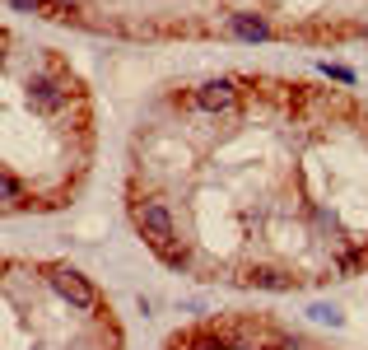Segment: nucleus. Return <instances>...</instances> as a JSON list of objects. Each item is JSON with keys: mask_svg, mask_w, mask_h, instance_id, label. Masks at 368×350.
Returning a JSON list of instances; mask_svg holds the SVG:
<instances>
[{"mask_svg": "<svg viewBox=\"0 0 368 350\" xmlns=\"http://www.w3.org/2000/svg\"><path fill=\"white\" fill-rule=\"evenodd\" d=\"M229 33L243 38V43H266V38H270V23L257 19V14H234V19H229Z\"/></svg>", "mask_w": 368, "mask_h": 350, "instance_id": "20e7f679", "label": "nucleus"}, {"mask_svg": "<svg viewBox=\"0 0 368 350\" xmlns=\"http://www.w3.org/2000/svg\"><path fill=\"white\" fill-rule=\"evenodd\" d=\"M28 103L38 113H56V108H66V94L56 89L52 79H38V84H28Z\"/></svg>", "mask_w": 368, "mask_h": 350, "instance_id": "39448f33", "label": "nucleus"}, {"mask_svg": "<svg viewBox=\"0 0 368 350\" xmlns=\"http://www.w3.org/2000/svg\"><path fill=\"white\" fill-rule=\"evenodd\" d=\"M14 5H19V10H33V5H38V0H14Z\"/></svg>", "mask_w": 368, "mask_h": 350, "instance_id": "9d476101", "label": "nucleus"}, {"mask_svg": "<svg viewBox=\"0 0 368 350\" xmlns=\"http://www.w3.org/2000/svg\"><path fill=\"white\" fill-rule=\"evenodd\" d=\"M0 66H5V52H0Z\"/></svg>", "mask_w": 368, "mask_h": 350, "instance_id": "f8f14e48", "label": "nucleus"}, {"mask_svg": "<svg viewBox=\"0 0 368 350\" xmlns=\"http://www.w3.org/2000/svg\"><path fill=\"white\" fill-rule=\"evenodd\" d=\"M247 285H266V290H289V276H284V271H252V276H247Z\"/></svg>", "mask_w": 368, "mask_h": 350, "instance_id": "423d86ee", "label": "nucleus"}, {"mask_svg": "<svg viewBox=\"0 0 368 350\" xmlns=\"http://www.w3.org/2000/svg\"><path fill=\"white\" fill-rule=\"evenodd\" d=\"M19 196H23V187H19V182H14L5 169H0V201H19Z\"/></svg>", "mask_w": 368, "mask_h": 350, "instance_id": "0eeeda50", "label": "nucleus"}, {"mask_svg": "<svg viewBox=\"0 0 368 350\" xmlns=\"http://www.w3.org/2000/svg\"><path fill=\"white\" fill-rule=\"evenodd\" d=\"M313 317H317V322H340V313H335V308H326V304H317Z\"/></svg>", "mask_w": 368, "mask_h": 350, "instance_id": "6e6552de", "label": "nucleus"}, {"mask_svg": "<svg viewBox=\"0 0 368 350\" xmlns=\"http://www.w3.org/2000/svg\"><path fill=\"white\" fill-rule=\"evenodd\" d=\"M52 285H56V294H61L66 304H75V308H98V290H93V285L84 281L79 271H56Z\"/></svg>", "mask_w": 368, "mask_h": 350, "instance_id": "f03ea898", "label": "nucleus"}, {"mask_svg": "<svg viewBox=\"0 0 368 350\" xmlns=\"http://www.w3.org/2000/svg\"><path fill=\"white\" fill-rule=\"evenodd\" d=\"M135 225L145 229V238H149V248L154 252L173 248V215H168L163 201H140L135 205Z\"/></svg>", "mask_w": 368, "mask_h": 350, "instance_id": "f257e3e1", "label": "nucleus"}, {"mask_svg": "<svg viewBox=\"0 0 368 350\" xmlns=\"http://www.w3.org/2000/svg\"><path fill=\"white\" fill-rule=\"evenodd\" d=\"M196 350H224V341H214V337H205V341H196Z\"/></svg>", "mask_w": 368, "mask_h": 350, "instance_id": "1a4fd4ad", "label": "nucleus"}, {"mask_svg": "<svg viewBox=\"0 0 368 350\" xmlns=\"http://www.w3.org/2000/svg\"><path fill=\"white\" fill-rule=\"evenodd\" d=\"M257 350H280V346H257Z\"/></svg>", "mask_w": 368, "mask_h": 350, "instance_id": "9b49d317", "label": "nucleus"}, {"mask_svg": "<svg viewBox=\"0 0 368 350\" xmlns=\"http://www.w3.org/2000/svg\"><path fill=\"white\" fill-rule=\"evenodd\" d=\"M234 103H238L234 79H210V84L196 89V108H205V113H229Z\"/></svg>", "mask_w": 368, "mask_h": 350, "instance_id": "7ed1b4c3", "label": "nucleus"}]
</instances>
